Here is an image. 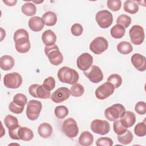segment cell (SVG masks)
Instances as JSON below:
<instances>
[{"label": "cell", "instance_id": "43", "mask_svg": "<svg viewBox=\"0 0 146 146\" xmlns=\"http://www.w3.org/2000/svg\"><path fill=\"white\" fill-rule=\"evenodd\" d=\"M83 31L82 26L79 23H75L71 27V32L74 36L80 35Z\"/></svg>", "mask_w": 146, "mask_h": 146}, {"label": "cell", "instance_id": "6", "mask_svg": "<svg viewBox=\"0 0 146 146\" xmlns=\"http://www.w3.org/2000/svg\"><path fill=\"white\" fill-rule=\"evenodd\" d=\"M42 105L40 102L31 100L27 103L26 113L27 118L30 120H36L42 110Z\"/></svg>", "mask_w": 146, "mask_h": 146}, {"label": "cell", "instance_id": "45", "mask_svg": "<svg viewBox=\"0 0 146 146\" xmlns=\"http://www.w3.org/2000/svg\"><path fill=\"white\" fill-rule=\"evenodd\" d=\"M3 2L5 3L7 6H14L16 4V3L17 2V0H12V1L3 0Z\"/></svg>", "mask_w": 146, "mask_h": 146}, {"label": "cell", "instance_id": "8", "mask_svg": "<svg viewBox=\"0 0 146 146\" xmlns=\"http://www.w3.org/2000/svg\"><path fill=\"white\" fill-rule=\"evenodd\" d=\"M22 83L21 75L16 72L6 74L3 78V84L9 88L15 89L19 88Z\"/></svg>", "mask_w": 146, "mask_h": 146}, {"label": "cell", "instance_id": "19", "mask_svg": "<svg viewBox=\"0 0 146 146\" xmlns=\"http://www.w3.org/2000/svg\"><path fill=\"white\" fill-rule=\"evenodd\" d=\"M121 124L125 128L132 127L136 121L135 114L129 111H125L120 119Z\"/></svg>", "mask_w": 146, "mask_h": 146}, {"label": "cell", "instance_id": "21", "mask_svg": "<svg viewBox=\"0 0 146 146\" xmlns=\"http://www.w3.org/2000/svg\"><path fill=\"white\" fill-rule=\"evenodd\" d=\"M42 40L46 46H50L55 44L56 40L55 34L51 30L44 31L42 35Z\"/></svg>", "mask_w": 146, "mask_h": 146}, {"label": "cell", "instance_id": "32", "mask_svg": "<svg viewBox=\"0 0 146 146\" xmlns=\"http://www.w3.org/2000/svg\"><path fill=\"white\" fill-rule=\"evenodd\" d=\"M84 92V87L80 83H76L73 84L70 88V92L72 96L80 97Z\"/></svg>", "mask_w": 146, "mask_h": 146}, {"label": "cell", "instance_id": "46", "mask_svg": "<svg viewBox=\"0 0 146 146\" xmlns=\"http://www.w3.org/2000/svg\"><path fill=\"white\" fill-rule=\"evenodd\" d=\"M1 40L2 41L3 40V39L4 38V37H5L6 33H5V31L2 28H1Z\"/></svg>", "mask_w": 146, "mask_h": 146}, {"label": "cell", "instance_id": "25", "mask_svg": "<svg viewBox=\"0 0 146 146\" xmlns=\"http://www.w3.org/2000/svg\"><path fill=\"white\" fill-rule=\"evenodd\" d=\"M78 141L81 145L88 146L92 144L94 141V136L90 132L83 131L80 134Z\"/></svg>", "mask_w": 146, "mask_h": 146}, {"label": "cell", "instance_id": "9", "mask_svg": "<svg viewBox=\"0 0 146 146\" xmlns=\"http://www.w3.org/2000/svg\"><path fill=\"white\" fill-rule=\"evenodd\" d=\"M95 19L98 25L102 29L109 27L112 23L113 16L111 12L107 10L99 11L95 17Z\"/></svg>", "mask_w": 146, "mask_h": 146}, {"label": "cell", "instance_id": "18", "mask_svg": "<svg viewBox=\"0 0 146 146\" xmlns=\"http://www.w3.org/2000/svg\"><path fill=\"white\" fill-rule=\"evenodd\" d=\"M131 61L135 68L139 71H144L146 70L145 57L140 54L135 53L131 56Z\"/></svg>", "mask_w": 146, "mask_h": 146}, {"label": "cell", "instance_id": "12", "mask_svg": "<svg viewBox=\"0 0 146 146\" xmlns=\"http://www.w3.org/2000/svg\"><path fill=\"white\" fill-rule=\"evenodd\" d=\"M90 127L93 132L100 135H106L110 131V123L104 120H94L91 123Z\"/></svg>", "mask_w": 146, "mask_h": 146}, {"label": "cell", "instance_id": "13", "mask_svg": "<svg viewBox=\"0 0 146 146\" xmlns=\"http://www.w3.org/2000/svg\"><path fill=\"white\" fill-rule=\"evenodd\" d=\"M84 75L94 83H98L103 79V74L97 66H91L87 70L83 72Z\"/></svg>", "mask_w": 146, "mask_h": 146}, {"label": "cell", "instance_id": "39", "mask_svg": "<svg viewBox=\"0 0 146 146\" xmlns=\"http://www.w3.org/2000/svg\"><path fill=\"white\" fill-rule=\"evenodd\" d=\"M42 86L46 90L51 91L55 86V80L53 77L48 76L44 80Z\"/></svg>", "mask_w": 146, "mask_h": 146}, {"label": "cell", "instance_id": "23", "mask_svg": "<svg viewBox=\"0 0 146 146\" xmlns=\"http://www.w3.org/2000/svg\"><path fill=\"white\" fill-rule=\"evenodd\" d=\"M38 132L39 136L43 138H48L52 133V126L47 123L40 124L38 128Z\"/></svg>", "mask_w": 146, "mask_h": 146}, {"label": "cell", "instance_id": "34", "mask_svg": "<svg viewBox=\"0 0 146 146\" xmlns=\"http://www.w3.org/2000/svg\"><path fill=\"white\" fill-rule=\"evenodd\" d=\"M131 17L126 14H121L117 17L116 23L117 25L122 26L124 28H127L131 23Z\"/></svg>", "mask_w": 146, "mask_h": 146}, {"label": "cell", "instance_id": "29", "mask_svg": "<svg viewBox=\"0 0 146 146\" xmlns=\"http://www.w3.org/2000/svg\"><path fill=\"white\" fill-rule=\"evenodd\" d=\"M111 36L116 39L121 38L125 34V29L120 25H116L113 26L111 29Z\"/></svg>", "mask_w": 146, "mask_h": 146}, {"label": "cell", "instance_id": "31", "mask_svg": "<svg viewBox=\"0 0 146 146\" xmlns=\"http://www.w3.org/2000/svg\"><path fill=\"white\" fill-rule=\"evenodd\" d=\"M117 138L120 143L124 145H127L132 142L133 136L130 131L127 130L123 133L117 135Z\"/></svg>", "mask_w": 146, "mask_h": 146}, {"label": "cell", "instance_id": "28", "mask_svg": "<svg viewBox=\"0 0 146 146\" xmlns=\"http://www.w3.org/2000/svg\"><path fill=\"white\" fill-rule=\"evenodd\" d=\"M4 123L9 130L14 129L19 126L17 118L11 115H8L5 117Z\"/></svg>", "mask_w": 146, "mask_h": 146}, {"label": "cell", "instance_id": "2", "mask_svg": "<svg viewBox=\"0 0 146 146\" xmlns=\"http://www.w3.org/2000/svg\"><path fill=\"white\" fill-rule=\"evenodd\" d=\"M57 76L61 82L72 85L76 84L79 78V75L75 70L67 66L59 68Z\"/></svg>", "mask_w": 146, "mask_h": 146}, {"label": "cell", "instance_id": "14", "mask_svg": "<svg viewBox=\"0 0 146 146\" xmlns=\"http://www.w3.org/2000/svg\"><path fill=\"white\" fill-rule=\"evenodd\" d=\"M114 90L115 87L113 86L111 83L107 82L99 86L96 88L95 94L98 99L104 100L112 95Z\"/></svg>", "mask_w": 146, "mask_h": 146}, {"label": "cell", "instance_id": "38", "mask_svg": "<svg viewBox=\"0 0 146 146\" xmlns=\"http://www.w3.org/2000/svg\"><path fill=\"white\" fill-rule=\"evenodd\" d=\"M107 5L110 10L113 11H117L121 8V2L120 0H108Z\"/></svg>", "mask_w": 146, "mask_h": 146}, {"label": "cell", "instance_id": "27", "mask_svg": "<svg viewBox=\"0 0 146 146\" xmlns=\"http://www.w3.org/2000/svg\"><path fill=\"white\" fill-rule=\"evenodd\" d=\"M117 50L120 54L127 55L132 51L133 47L129 42L123 41L117 45Z\"/></svg>", "mask_w": 146, "mask_h": 146}, {"label": "cell", "instance_id": "30", "mask_svg": "<svg viewBox=\"0 0 146 146\" xmlns=\"http://www.w3.org/2000/svg\"><path fill=\"white\" fill-rule=\"evenodd\" d=\"M21 11L23 14L27 16H32L36 13V6L33 3L26 2L22 5Z\"/></svg>", "mask_w": 146, "mask_h": 146}, {"label": "cell", "instance_id": "16", "mask_svg": "<svg viewBox=\"0 0 146 146\" xmlns=\"http://www.w3.org/2000/svg\"><path fill=\"white\" fill-rule=\"evenodd\" d=\"M70 90L64 87L58 88L51 95V100L56 103H62L68 99L70 96Z\"/></svg>", "mask_w": 146, "mask_h": 146}, {"label": "cell", "instance_id": "33", "mask_svg": "<svg viewBox=\"0 0 146 146\" xmlns=\"http://www.w3.org/2000/svg\"><path fill=\"white\" fill-rule=\"evenodd\" d=\"M107 82L111 83L115 88H117L121 86L122 83V78L119 74H113L108 76Z\"/></svg>", "mask_w": 146, "mask_h": 146}, {"label": "cell", "instance_id": "41", "mask_svg": "<svg viewBox=\"0 0 146 146\" xmlns=\"http://www.w3.org/2000/svg\"><path fill=\"white\" fill-rule=\"evenodd\" d=\"M96 145L97 146H112L113 141L110 137H102L96 140Z\"/></svg>", "mask_w": 146, "mask_h": 146}, {"label": "cell", "instance_id": "26", "mask_svg": "<svg viewBox=\"0 0 146 146\" xmlns=\"http://www.w3.org/2000/svg\"><path fill=\"white\" fill-rule=\"evenodd\" d=\"M123 9L125 11L131 14H135L139 10V5L135 1L127 0L124 3Z\"/></svg>", "mask_w": 146, "mask_h": 146}, {"label": "cell", "instance_id": "10", "mask_svg": "<svg viewBox=\"0 0 146 146\" xmlns=\"http://www.w3.org/2000/svg\"><path fill=\"white\" fill-rule=\"evenodd\" d=\"M108 47L107 40L102 37L98 36L95 38L90 44V50L96 55H99L104 52Z\"/></svg>", "mask_w": 146, "mask_h": 146}, {"label": "cell", "instance_id": "42", "mask_svg": "<svg viewBox=\"0 0 146 146\" xmlns=\"http://www.w3.org/2000/svg\"><path fill=\"white\" fill-rule=\"evenodd\" d=\"M24 108H25L24 106H19V105L15 104V103H14L13 102H11L9 104V110L11 112L16 113V114L21 113L23 112Z\"/></svg>", "mask_w": 146, "mask_h": 146}, {"label": "cell", "instance_id": "35", "mask_svg": "<svg viewBox=\"0 0 146 146\" xmlns=\"http://www.w3.org/2000/svg\"><path fill=\"white\" fill-rule=\"evenodd\" d=\"M134 132L135 135L139 137H143L146 135V125L145 120L143 122L137 123L134 128Z\"/></svg>", "mask_w": 146, "mask_h": 146}, {"label": "cell", "instance_id": "4", "mask_svg": "<svg viewBox=\"0 0 146 146\" xmlns=\"http://www.w3.org/2000/svg\"><path fill=\"white\" fill-rule=\"evenodd\" d=\"M44 53L47 56L51 64L54 66H58L63 60V56L56 44L50 46H45Z\"/></svg>", "mask_w": 146, "mask_h": 146}, {"label": "cell", "instance_id": "5", "mask_svg": "<svg viewBox=\"0 0 146 146\" xmlns=\"http://www.w3.org/2000/svg\"><path fill=\"white\" fill-rule=\"evenodd\" d=\"M125 111V108L121 104L117 103L108 107L104 111L106 119L110 121H114L120 118Z\"/></svg>", "mask_w": 146, "mask_h": 146}, {"label": "cell", "instance_id": "17", "mask_svg": "<svg viewBox=\"0 0 146 146\" xmlns=\"http://www.w3.org/2000/svg\"><path fill=\"white\" fill-rule=\"evenodd\" d=\"M93 57L87 52H84L79 56L76 60V65L78 68L83 71L87 70L92 64Z\"/></svg>", "mask_w": 146, "mask_h": 146}, {"label": "cell", "instance_id": "15", "mask_svg": "<svg viewBox=\"0 0 146 146\" xmlns=\"http://www.w3.org/2000/svg\"><path fill=\"white\" fill-rule=\"evenodd\" d=\"M29 94L33 97L40 99H48L50 98V91L46 90L42 85L38 84H31L29 88Z\"/></svg>", "mask_w": 146, "mask_h": 146}, {"label": "cell", "instance_id": "20", "mask_svg": "<svg viewBox=\"0 0 146 146\" xmlns=\"http://www.w3.org/2000/svg\"><path fill=\"white\" fill-rule=\"evenodd\" d=\"M28 25L30 30L35 32H38L43 29L44 23L42 18L35 16L30 18Z\"/></svg>", "mask_w": 146, "mask_h": 146}, {"label": "cell", "instance_id": "36", "mask_svg": "<svg viewBox=\"0 0 146 146\" xmlns=\"http://www.w3.org/2000/svg\"><path fill=\"white\" fill-rule=\"evenodd\" d=\"M54 113L56 117L62 119L68 114V110L64 106H59L55 107Z\"/></svg>", "mask_w": 146, "mask_h": 146}, {"label": "cell", "instance_id": "37", "mask_svg": "<svg viewBox=\"0 0 146 146\" xmlns=\"http://www.w3.org/2000/svg\"><path fill=\"white\" fill-rule=\"evenodd\" d=\"M13 102L19 106L25 107L27 104V99L25 95L21 93H18L14 95Z\"/></svg>", "mask_w": 146, "mask_h": 146}, {"label": "cell", "instance_id": "11", "mask_svg": "<svg viewBox=\"0 0 146 146\" xmlns=\"http://www.w3.org/2000/svg\"><path fill=\"white\" fill-rule=\"evenodd\" d=\"M129 35L133 44L140 45L144 40V30L140 25H133L129 31Z\"/></svg>", "mask_w": 146, "mask_h": 146}, {"label": "cell", "instance_id": "44", "mask_svg": "<svg viewBox=\"0 0 146 146\" xmlns=\"http://www.w3.org/2000/svg\"><path fill=\"white\" fill-rule=\"evenodd\" d=\"M135 111L139 115H144L146 113V103L144 102H137L135 107Z\"/></svg>", "mask_w": 146, "mask_h": 146}, {"label": "cell", "instance_id": "1", "mask_svg": "<svg viewBox=\"0 0 146 146\" xmlns=\"http://www.w3.org/2000/svg\"><path fill=\"white\" fill-rule=\"evenodd\" d=\"M14 41L17 51L19 53L27 52L31 47L28 32L23 29H20L15 31L14 34Z\"/></svg>", "mask_w": 146, "mask_h": 146}, {"label": "cell", "instance_id": "40", "mask_svg": "<svg viewBox=\"0 0 146 146\" xmlns=\"http://www.w3.org/2000/svg\"><path fill=\"white\" fill-rule=\"evenodd\" d=\"M113 128L115 133L117 135L123 133L127 130V128L124 127L121 124L120 120H116L114 121L113 124Z\"/></svg>", "mask_w": 146, "mask_h": 146}, {"label": "cell", "instance_id": "7", "mask_svg": "<svg viewBox=\"0 0 146 146\" xmlns=\"http://www.w3.org/2000/svg\"><path fill=\"white\" fill-rule=\"evenodd\" d=\"M62 131L69 138L75 137L79 132V128L76 121L72 117L64 120L62 123Z\"/></svg>", "mask_w": 146, "mask_h": 146}, {"label": "cell", "instance_id": "22", "mask_svg": "<svg viewBox=\"0 0 146 146\" xmlns=\"http://www.w3.org/2000/svg\"><path fill=\"white\" fill-rule=\"evenodd\" d=\"M14 58L7 55H3L0 58V67L1 68L5 71L11 70L14 66Z\"/></svg>", "mask_w": 146, "mask_h": 146}, {"label": "cell", "instance_id": "24", "mask_svg": "<svg viewBox=\"0 0 146 146\" xmlns=\"http://www.w3.org/2000/svg\"><path fill=\"white\" fill-rule=\"evenodd\" d=\"M44 25L48 26H54L57 22L56 14L52 11H48L44 13L42 17Z\"/></svg>", "mask_w": 146, "mask_h": 146}, {"label": "cell", "instance_id": "3", "mask_svg": "<svg viewBox=\"0 0 146 146\" xmlns=\"http://www.w3.org/2000/svg\"><path fill=\"white\" fill-rule=\"evenodd\" d=\"M9 135L12 139L22 140L26 141H30L34 137V133L31 129L20 125L14 129L9 130Z\"/></svg>", "mask_w": 146, "mask_h": 146}]
</instances>
